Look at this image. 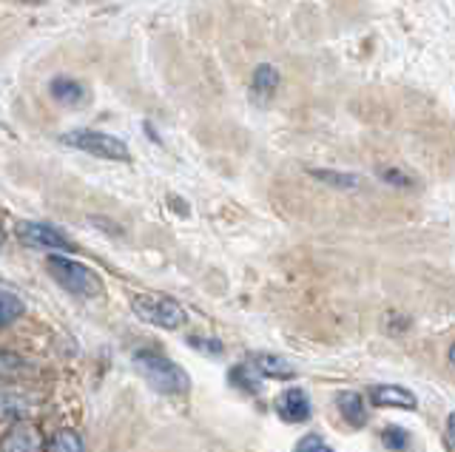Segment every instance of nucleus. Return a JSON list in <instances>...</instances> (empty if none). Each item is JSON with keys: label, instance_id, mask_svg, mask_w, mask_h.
<instances>
[{"label": "nucleus", "instance_id": "f257e3e1", "mask_svg": "<svg viewBox=\"0 0 455 452\" xmlns=\"http://www.w3.org/2000/svg\"><path fill=\"white\" fill-rule=\"evenodd\" d=\"M137 370L142 373V378L148 381V387H154L163 395H185L191 387L188 373L182 370L180 364H174L165 356H156V353H137L134 356Z\"/></svg>", "mask_w": 455, "mask_h": 452}, {"label": "nucleus", "instance_id": "f03ea898", "mask_svg": "<svg viewBox=\"0 0 455 452\" xmlns=\"http://www.w3.org/2000/svg\"><path fill=\"white\" fill-rule=\"evenodd\" d=\"M49 274L63 290L75 296H100L103 293V279L92 267H85L75 259L66 257H49Z\"/></svg>", "mask_w": 455, "mask_h": 452}, {"label": "nucleus", "instance_id": "7ed1b4c3", "mask_svg": "<svg viewBox=\"0 0 455 452\" xmlns=\"http://www.w3.org/2000/svg\"><path fill=\"white\" fill-rule=\"evenodd\" d=\"M132 307H134V313L142 321L154 324V328L180 330L182 324H185V310H182V305L174 302V299H168V296H148V293H142V296H134Z\"/></svg>", "mask_w": 455, "mask_h": 452}, {"label": "nucleus", "instance_id": "20e7f679", "mask_svg": "<svg viewBox=\"0 0 455 452\" xmlns=\"http://www.w3.org/2000/svg\"><path fill=\"white\" fill-rule=\"evenodd\" d=\"M63 143L77 148V151H85V154H94L100 160H114V163H128V146L123 139L111 137V134H103V131H92V129H80V131H68L63 134Z\"/></svg>", "mask_w": 455, "mask_h": 452}, {"label": "nucleus", "instance_id": "39448f33", "mask_svg": "<svg viewBox=\"0 0 455 452\" xmlns=\"http://www.w3.org/2000/svg\"><path fill=\"white\" fill-rule=\"evenodd\" d=\"M18 236L20 242L28 245V248H43V250H75V245L68 242V239L52 228L46 222H20L18 225Z\"/></svg>", "mask_w": 455, "mask_h": 452}, {"label": "nucleus", "instance_id": "423d86ee", "mask_svg": "<svg viewBox=\"0 0 455 452\" xmlns=\"http://www.w3.org/2000/svg\"><path fill=\"white\" fill-rule=\"evenodd\" d=\"M4 452H43V435L35 424L18 421L6 430L4 441H0Z\"/></svg>", "mask_w": 455, "mask_h": 452}, {"label": "nucleus", "instance_id": "0eeeda50", "mask_svg": "<svg viewBox=\"0 0 455 452\" xmlns=\"http://www.w3.org/2000/svg\"><path fill=\"white\" fill-rule=\"evenodd\" d=\"M276 413L282 421L288 424H299V421H307L310 418V401H307V393L291 387L284 390L279 399H276Z\"/></svg>", "mask_w": 455, "mask_h": 452}, {"label": "nucleus", "instance_id": "6e6552de", "mask_svg": "<svg viewBox=\"0 0 455 452\" xmlns=\"http://www.w3.org/2000/svg\"><path fill=\"white\" fill-rule=\"evenodd\" d=\"M370 401L376 407H398V409H416L419 407V399L412 395L410 390L398 387V385H376L370 390Z\"/></svg>", "mask_w": 455, "mask_h": 452}, {"label": "nucleus", "instance_id": "1a4fd4ad", "mask_svg": "<svg viewBox=\"0 0 455 452\" xmlns=\"http://www.w3.org/2000/svg\"><path fill=\"white\" fill-rule=\"evenodd\" d=\"M279 89V72L270 63H262L253 68V80H251V100L259 103V106H267L270 97L276 94Z\"/></svg>", "mask_w": 455, "mask_h": 452}, {"label": "nucleus", "instance_id": "9d476101", "mask_svg": "<svg viewBox=\"0 0 455 452\" xmlns=\"http://www.w3.org/2000/svg\"><path fill=\"white\" fill-rule=\"evenodd\" d=\"M52 97L60 106H83L85 89H83V83L71 80V77H54L52 80Z\"/></svg>", "mask_w": 455, "mask_h": 452}, {"label": "nucleus", "instance_id": "9b49d317", "mask_svg": "<svg viewBox=\"0 0 455 452\" xmlns=\"http://www.w3.org/2000/svg\"><path fill=\"white\" fill-rule=\"evenodd\" d=\"M253 364H256V370H259L265 378H282V381H288V378L296 376L293 364H288L282 356H267V353H259V356H253Z\"/></svg>", "mask_w": 455, "mask_h": 452}, {"label": "nucleus", "instance_id": "f8f14e48", "mask_svg": "<svg viewBox=\"0 0 455 452\" xmlns=\"http://www.w3.org/2000/svg\"><path fill=\"white\" fill-rule=\"evenodd\" d=\"M339 409H341V416H345L353 427H362L364 418H367V404L359 393H341L339 395Z\"/></svg>", "mask_w": 455, "mask_h": 452}, {"label": "nucleus", "instance_id": "ddd939ff", "mask_svg": "<svg viewBox=\"0 0 455 452\" xmlns=\"http://www.w3.org/2000/svg\"><path fill=\"white\" fill-rule=\"evenodd\" d=\"M316 179H322L324 186H331V188H339V191H353V188H359V177L355 174H339V171H319V168H313L310 171Z\"/></svg>", "mask_w": 455, "mask_h": 452}, {"label": "nucleus", "instance_id": "4468645a", "mask_svg": "<svg viewBox=\"0 0 455 452\" xmlns=\"http://www.w3.org/2000/svg\"><path fill=\"white\" fill-rule=\"evenodd\" d=\"M23 316V302L9 290H0V328H6L14 319Z\"/></svg>", "mask_w": 455, "mask_h": 452}, {"label": "nucleus", "instance_id": "2eb2a0df", "mask_svg": "<svg viewBox=\"0 0 455 452\" xmlns=\"http://www.w3.org/2000/svg\"><path fill=\"white\" fill-rule=\"evenodd\" d=\"M49 452H85V447L75 430H60L49 441Z\"/></svg>", "mask_w": 455, "mask_h": 452}, {"label": "nucleus", "instance_id": "dca6fc26", "mask_svg": "<svg viewBox=\"0 0 455 452\" xmlns=\"http://www.w3.org/2000/svg\"><path fill=\"white\" fill-rule=\"evenodd\" d=\"M381 441L387 449H395V452H404L410 447V432L402 430V427H387L381 432Z\"/></svg>", "mask_w": 455, "mask_h": 452}, {"label": "nucleus", "instance_id": "f3484780", "mask_svg": "<svg viewBox=\"0 0 455 452\" xmlns=\"http://www.w3.org/2000/svg\"><path fill=\"white\" fill-rule=\"evenodd\" d=\"M231 385L242 387L245 393H259V385L248 378V370H245V367H234V370H231Z\"/></svg>", "mask_w": 455, "mask_h": 452}, {"label": "nucleus", "instance_id": "a211bd4d", "mask_svg": "<svg viewBox=\"0 0 455 452\" xmlns=\"http://www.w3.org/2000/svg\"><path fill=\"white\" fill-rule=\"evenodd\" d=\"M296 452H333L322 441V435H305L302 441L296 444Z\"/></svg>", "mask_w": 455, "mask_h": 452}, {"label": "nucleus", "instance_id": "6ab92c4d", "mask_svg": "<svg viewBox=\"0 0 455 452\" xmlns=\"http://www.w3.org/2000/svg\"><path fill=\"white\" fill-rule=\"evenodd\" d=\"M379 177H381L384 182H390V186H398V188H410V186H412V179L404 177L402 171H395V168H390V171H387V168H381Z\"/></svg>", "mask_w": 455, "mask_h": 452}, {"label": "nucleus", "instance_id": "aec40b11", "mask_svg": "<svg viewBox=\"0 0 455 452\" xmlns=\"http://www.w3.org/2000/svg\"><path fill=\"white\" fill-rule=\"evenodd\" d=\"M188 345L196 347V350H205V353H213V356H220L222 353V342H217V338H199V336H191Z\"/></svg>", "mask_w": 455, "mask_h": 452}, {"label": "nucleus", "instance_id": "412c9836", "mask_svg": "<svg viewBox=\"0 0 455 452\" xmlns=\"http://www.w3.org/2000/svg\"><path fill=\"white\" fill-rule=\"evenodd\" d=\"M452 430H455V418L450 416V418H447V449H450V452H452Z\"/></svg>", "mask_w": 455, "mask_h": 452}, {"label": "nucleus", "instance_id": "4be33fe9", "mask_svg": "<svg viewBox=\"0 0 455 452\" xmlns=\"http://www.w3.org/2000/svg\"><path fill=\"white\" fill-rule=\"evenodd\" d=\"M0 242H4V234H0Z\"/></svg>", "mask_w": 455, "mask_h": 452}]
</instances>
